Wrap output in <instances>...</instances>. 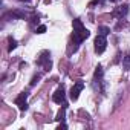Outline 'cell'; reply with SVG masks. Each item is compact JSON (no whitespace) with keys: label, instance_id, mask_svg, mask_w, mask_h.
Masks as SVG:
<instances>
[{"label":"cell","instance_id":"7c38bea8","mask_svg":"<svg viewBox=\"0 0 130 130\" xmlns=\"http://www.w3.org/2000/svg\"><path fill=\"white\" fill-rule=\"evenodd\" d=\"M35 32H37V34H44V32H46V26H44V25H40V26L35 29Z\"/></svg>","mask_w":130,"mask_h":130},{"label":"cell","instance_id":"8992f818","mask_svg":"<svg viewBox=\"0 0 130 130\" xmlns=\"http://www.w3.org/2000/svg\"><path fill=\"white\" fill-rule=\"evenodd\" d=\"M72 26H74V32H81V31L84 29V26H83L81 20H78V19L72 22Z\"/></svg>","mask_w":130,"mask_h":130},{"label":"cell","instance_id":"52a82bcc","mask_svg":"<svg viewBox=\"0 0 130 130\" xmlns=\"http://www.w3.org/2000/svg\"><path fill=\"white\" fill-rule=\"evenodd\" d=\"M64 115H66V104H64L60 110H58V113H57V121H64Z\"/></svg>","mask_w":130,"mask_h":130},{"label":"cell","instance_id":"3957f363","mask_svg":"<svg viewBox=\"0 0 130 130\" xmlns=\"http://www.w3.org/2000/svg\"><path fill=\"white\" fill-rule=\"evenodd\" d=\"M64 98H66V93H64V87L61 86V87H58V89L55 90V93L52 95V101L57 103V104H61V103H64Z\"/></svg>","mask_w":130,"mask_h":130},{"label":"cell","instance_id":"277c9868","mask_svg":"<svg viewBox=\"0 0 130 130\" xmlns=\"http://www.w3.org/2000/svg\"><path fill=\"white\" fill-rule=\"evenodd\" d=\"M83 87H84V83L83 81H78L72 89H71V100H78V96H80V92L83 90Z\"/></svg>","mask_w":130,"mask_h":130},{"label":"cell","instance_id":"ba28073f","mask_svg":"<svg viewBox=\"0 0 130 130\" xmlns=\"http://www.w3.org/2000/svg\"><path fill=\"white\" fill-rule=\"evenodd\" d=\"M8 43H9V46H8V51H9V52H12V51L17 47V40H14L12 37H9V38H8Z\"/></svg>","mask_w":130,"mask_h":130},{"label":"cell","instance_id":"6da1fadb","mask_svg":"<svg viewBox=\"0 0 130 130\" xmlns=\"http://www.w3.org/2000/svg\"><path fill=\"white\" fill-rule=\"evenodd\" d=\"M93 44H95V52L96 54H103L106 51V47H107V40H106L104 35H96Z\"/></svg>","mask_w":130,"mask_h":130},{"label":"cell","instance_id":"5bb4252c","mask_svg":"<svg viewBox=\"0 0 130 130\" xmlns=\"http://www.w3.org/2000/svg\"><path fill=\"white\" fill-rule=\"evenodd\" d=\"M61 128H68V125H66V124H64L63 121H61V124L58 125V130H61Z\"/></svg>","mask_w":130,"mask_h":130},{"label":"cell","instance_id":"4fadbf2b","mask_svg":"<svg viewBox=\"0 0 130 130\" xmlns=\"http://www.w3.org/2000/svg\"><path fill=\"white\" fill-rule=\"evenodd\" d=\"M38 81H40V75H34V77H32V80H31V86L34 87Z\"/></svg>","mask_w":130,"mask_h":130},{"label":"cell","instance_id":"2e32d148","mask_svg":"<svg viewBox=\"0 0 130 130\" xmlns=\"http://www.w3.org/2000/svg\"><path fill=\"white\" fill-rule=\"evenodd\" d=\"M110 2H118V0H110Z\"/></svg>","mask_w":130,"mask_h":130},{"label":"cell","instance_id":"9a60e30c","mask_svg":"<svg viewBox=\"0 0 130 130\" xmlns=\"http://www.w3.org/2000/svg\"><path fill=\"white\" fill-rule=\"evenodd\" d=\"M104 2V0H93V2L90 3V5H95V3H103Z\"/></svg>","mask_w":130,"mask_h":130},{"label":"cell","instance_id":"5b68a950","mask_svg":"<svg viewBox=\"0 0 130 130\" xmlns=\"http://www.w3.org/2000/svg\"><path fill=\"white\" fill-rule=\"evenodd\" d=\"M127 12H128V6H127V5H122V6H118V8H115L112 14H113L115 17H124Z\"/></svg>","mask_w":130,"mask_h":130},{"label":"cell","instance_id":"e0dca14e","mask_svg":"<svg viewBox=\"0 0 130 130\" xmlns=\"http://www.w3.org/2000/svg\"><path fill=\"white\" fill-rule=\"evenodd\" d=\"M25 2H29V0H25Z\"/></svg>","mask_w":130,"mask_h":130},{"label":"cell","instance_id":"8fae6325","mask_svg":"<svg viewBox=\"0 0 130 130\" xmlns=\"http://www.w3.org/2000/svg\"><path fill=\"white\" fill-rule=\"evenodd\" d=\"M101 77H103V68L98 66V68L95 69V78H101Z\"/></svg>","mask_w":130,"mask_h":130},{"label":"cell","instance_id":"9c48e42d","mask_svg":"<svg viewBox=\"0 0 130 130\" xmlns=\"http://www.w3.org/2000/svg\"><path fill=\"white\" fill-rule=\"evenodd\" d=\"M109 34H110V29H109L107 26H100V28H98V35H104V37H106V35H109Z\"/></svg>","mask_w":130,"mask_h":130},{"label":"cell","instance_id":"30bf717a","mask_svg":"<svg viewBox=\"0 0 130 130\" xmlns=\"http://www.w3.org/2000/svg\"><path fill=\"white\" fill-rule=\"evenodd\" d=\"M122 63H124V68L128 71V69H130V52L124 57V61H122Z\"/></svg>","mask_w":130,"mask_h":130},{"label":"cell","instance_id":"7a4b0ae2","mask_svg":"<svg viewBox=\"0 0 130 130\" xmlns=\"http://www.w3.org/2000/svg\"><path fill=\"white\" fill-rule=\"evenodd\" d=\"M26 98H28V92H22V93L15 98V104L19 106L20 110H26V109H28V101H26Z\"/></svg>","mask_w":130,"mask_h":130}]
</instances>
